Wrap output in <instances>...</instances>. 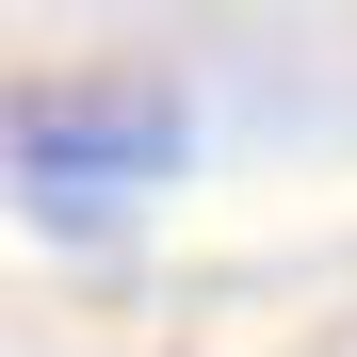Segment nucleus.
Listing matches in <instances>:
<instances>
[{
    "label": "nucleus",
    "mask_w": 357,
    "mask_h": 357,
    "mask_svg": "<svg viewBox=\"0 0 357 357\" xmlns=\"http://www.w3.org/2000/svg\"><path fill=\"white\" fill-rule=\"evenodd\" d=\"M0 162L33 195H146L178 162V98L162 82H33V98H0Z\"/></svg>",
    "instance_id": "1"
}]
</instances>
